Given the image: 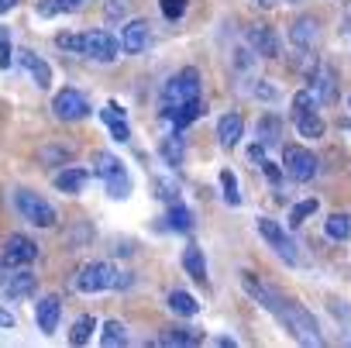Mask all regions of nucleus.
<instances>
[{
	"mask_svg": "<svg viewBox=\"0 0 351 348\" xmlns=\"http://www.w3.org/2000/svg\"><path fill=\"white\" fill-rule=\"evenodd\" d=\"M269 314H276V321H279V324H282L300 345H324L320 327H317L313 314H310L303 303L286 300V297H276V303L269 307Z\"/></svg>",
	"mask_w": 351,
	"mask_h": 348,
	"instance_id": "nucleus-1",
	"label": "nucleus"
},
{
	"mask_svg": "<svg viewBox=\"0 0 351 348\" xmlns=\"http://www.w3.org/2000/svg\"><path fill=\"white\" fill-rule=\"evenodd\" d=\"M190 100H200V73L197 69H183V73H176L162 93V114L172 117L176 111H180L183 104Z\"/></svg>",
	"mask_w": 351,
	"mask_h": 348,
	"instance_id": "nucleus-2",
	"label": "nucleus"
},
{
	"mask_svg": "<svg viewBox=\"0 0 351 348\" xmlns=\"http://www.w3.org/2000/svg\"><path fill=\"white\" fill-rule=\"evenodd\" d=\"M14 204H18L21 218H25L28 224H35V228H56V221H59L56 207H52L45 197H38L35 190H18V194H14Z\"/></svg>",
	"mask_w": 351,
	"mask_h": 348,
	"instance_id": "nucleus-3",
	"label": "nucleus"
},
{
	"mask_svg": "<svg viewBox=\"0 0 351 348\" xmlns=\"http://www.w3.org/2000/svg\"><path fill=\"white\" fill-rule=\"evenodd\" d=\"M317 155L303 145H286L282 148V172L293 180V183H310L317 176Z\"/></svg>",
	"mask_w": 351,
	"mask_h": 348,
	"instance_id": "nucleus-4",
	"label": "nucleus"
},
{
	"mask_svg": "<svg viewBox=\"0 0 351 348\" xmlns=\"http://www.w3.org/2000/svg\"><path fill=\"white\" fill-rule=\"evenodd\" d=\"M110 286H117V269L110 262H86L76 276L80 293H100V290H110Z\"/></svg>",
	"mask_w": 351,
	"mask_h": 348,
	"instance_id": "nucleus-5",
	"label": "nucleus"
},
{
	"mask_svg": "<svg viewBox=\"0 0 351 348\" xmlns=\"http://www.w3.org/2000/svg\"><path fill=\"white\" fill-rule=\"evenodd\" d=\"M255 224H258V235H262V238H265V242L276 248V255H282L289 266H296V262H300V255H296V245H293V238L286 235V228H282L279 221H272V218H258Z\"/></svg>",
	"mask_w": 351,
	"mask_h": 348,
	"instance_id": "nucleus-6",
	"label": "nucleus"
},
{
	"mask_svg": "<svg viewBox=\"0 0 351 348\" xmlns=\"http://www.w3.org/2000/svg\"><path fill=\"white\" fill-rule=\"evenodd\" d=\"M52 111H56V117H59V121H83V117L90 114V100H86L80 90L66 86V90H59V93H56Z\"/></svg>",
	"mask_w": 351,
	"mask_h": 348,
	"instance_id": "nucleus-7",
	"label": "nucleus"
},
{
	"mask_svg": "<svg viewBox=\"0 0 351 348\" xmlns=\"http://www.w3.org/2000/svg\"><path fill=\"white\" fill-rule=\"evenodd\" d=\"M121 52V42L110 32H86L83 35V56L97 59V62H114Z\"/></svg>",
	"mask_w": 351,
	"mask_h": 348,
	"instance_id": "nucleus-8",
	"label": "nucleus"
},
{
	"mask_svg": "<svg viewBox=\"0 0 351 348\" xmlns=\"http://www.w3.org/2000/svg\"><path fill=\"white\" fill-rule=\"evenodd\" d=\"M0 293L11 297V300H21V297H32L35 293V276L28 269H0Z\"/></svg>",
	"mask_w": 351,
	"mask_h": 348,
	"instance_id": "nucleus-9",
	"label": "nucleus"
},
{
	"mask_svg": "<svg viewBox=\"0 0 351 348\" xmlns=\"http://www.w3.org/2000/svg\"><path fill=\"white\" fill-rule=\"evenodd\" d=\"M38 259V245L28 235H11L4 242V266H32Z\"/></svg>",
	"mask_w": 351,
	"mask_h": 348,
	"instance_id": "nucleus-10",
	"label": "nucleus"
},
{
	"mask_svg": "<svg viewBox=\"0 0 351 348\" xmlns=\"http://www.w3.org/2000/svg\"><path fill=\"white\" fill-rule=\"evenodd\" d=\"M59 314H62V300H59L56 293L42 297V300L35 303V321H38V331H42V334H56V327H59Z\"/></svg>",
	"mask_w": 351,
	"mask_h": 348,
	"instance_id": "nucleus-11",
	"label": "nucleus"
},
{
	"mask_svg": "<svg viewBox=\"0 0 351 348\" xmlns=\"http://www.w3.org/2000/svg\"><path fill=\"white\" fill-rule=\"evenodd\" d=\"M248 45H252V52L262 56V59H276V56H279V35H276L269 25L252 28V32H248Z\"/></svg>",
	"mask_w": 351,
	"mask_h": 348,
	"instance_id": "nucleus-12",
	"label": "nucleus"
},
{
	"mask_svg": "<svg viewBox=\"0 0 351 348\" xmlns=\"http://www.w3.org/2000/svg\"><path fill=\"white\" fill-rule=\"evenodd\" d=\"M121 49L128 52V56H138V52H145L148 49V21H128L124 25V32H121Z\"/></svg>",
	"mask_w": 351,
	"mask_h": 348,
	"instance_id": "nucleus-13",
	"label": "nucleus"
},
{
	"mask_svg": "<svg viewBox=\"0 0 351 348\" xmlns=\"http://www.w3.org/2000/svg\"><path fill=\"white\" fill-rule=\"evenodd\" d=\"M52 183H56L59 194H80L90 183V172L80 169V165H66V169H59L56 176H52Z\"/></svg>",
	"mask_w": 351,
	"mask_h": 348,
	"instance_id": "nucleus-14",
	"label": "nucleus"
},
{
	"mask_svg": "<svg viewBox=\"0 0 351 348\" xmlns=\"http://www.w3.org/2000/svg\"><path fill=\"white\" fill-rule=\"evenodd\" d=\"M320 38V25H317V18H296L293 21V28H289V42L296 45V49H313V42Z\"/></svg>",
	"mask_w": 351,
	"mask_h": 348,
	"instance_id": "nucleus-15",
	"label": "nucleus"
},
{
	"mask_svg": "<svg viewBox=\"0 0 351 348\" xmlns=\"http://www.w3.org/2000/svg\"><path fill=\"white\" fill-rule=\"evenodd\" d=\"M241 135H245L241 114H224V117L217 121V141H221V148H234V145L241 141Z\"/></svg>",
	"mask_w": 351,
	"mask_h": 348,
	"instance_id": "nucleus-16",
	"label": "nucleus"
},
{
	"mask_svg": "<svg viewBox=\"0 0 351 348\" xmlns=\"http://www.w3.org/2000/svg\"><path fill=\"white\" fill-rule=\"evenodd\" d=\"M241 286H245V290H248V297H252V300H258L265 310H269V307L276 303V297H279L272 286H265L262 279H255V272H241Z\"/></svg>",
	"mask_w": 351,
	"mask_h": 348,
	"instance_id": "nucleus-17",
	"label": "nucleus"
},
{
	"mask_svg": "<svg viewBox=\"0 0 351 348\" xmlns=\"http://www.w3.org/2000/svg\"><path fill=\"white\" fill-rule=\"evenodd\" d=\"M21 62H25V69L32 73V80H35L38 90H49V86H52V69H49L45 59H38V56H32V52H21Z\"/></svg>",
	"mask_w": 351,
	"mask_h": 348,
	"instance_id": "nucleus-18",
	"label": "nucleus"
},
{
	"mask_svg": "<svg viewBox=\"0 0 351 348\" xmlns=\"http://www.w3.org/2000/svg\"><path fill=\"white\" fill-rule=\"evenodd\" d=\"M310 83H313L310 90L317 93V100H320V104H330V100L337 97V86H334V69H327V66H324L320 73L313 69V76H310Z\"/></svg>",
	"mask_w": 351,
	"mask_h": 348,
	"instance_id": "nucleus-19",
	"label": "nucleus"
},
{
	"mask_svg": "<svg viewBox=\"0 0 351 348\" xmlns=\"http://www.w3.org/2000/svg\"><path fill=\"white\" fill-rule=\"evenodd\" d=\"M169 310L180 314V317H197V314H200V303H197V297L186 293V290H172V293H169Z\"/></svg>",
	"mask_w": 351,
	"mask_h": 348,
	"instance_id": "nucleus-20",
	"label": "nucleus"
},
{
	"mask_svg": "<svg viewBox=\"0 0 351 348\" xmlns=\"http://www.w3.org/2000/svg\"><path fill=\"white\" fill-rule=\"evenodd\" d=\"M100 117H104V124L110 128V135H114L117 141H128V138H131V128H128L124 114L117 111V104H107V107L100 111Z\"/></svg>",
	"mask_w": 351,
	"mask_h": 348,
	"instance_id": "nucleus-21",
	"label": "nucleus"
},
{
	"mask_svg": "<svg viewBox=\"0 0 351 348\" xmlns=\"http://www.w3.org/2000/svg\"><path fill=\"white\" fill-rule=\"evenodd\" d=\"M293 121H296V131H300L303 138H324V117H320L317 111H303V114H296Z\"/></svg>",
	"mask_w": 351,
	"mask_h": 348,
	"instance_id": "nucleus-22",
	"label": "nucleus"
},
{
	"mask_svg": "<svg viewBox=\"0 0 351 348\" xmlns=\"http://www.w3.org/2000/svg\"><path fill=\"white\" fill-rule=\"evenodd\" d=\"M183 269H186L197 283H207V259H204V252H200L197 245H190V248L183 252Z\"/></svg>",
	"mask_w": 351,
	"mask_h": 348,
	"instance_id": "nucleus-23",
	"label": "nucleus"
},
{
	"mask_svg": "<svg viewBox=\"0 0 351 348\" xmlns=\"http://www.w3.org/2000/svg\"><path fill=\"white\" fill-rule=\"evenodd\" d=\"M104 183H107V194H110L114 200H124V197L131 194V176L124 172V165H117L110 176H104Z\"/></svg>",
	"mask_w": 351,
	"mask_h": 348,
	"instance_id": "nucleus-24",
	"label": "nucleus"
},
{
	"mask_svg": "<svg viewBox=\"0 0 351 348\" xmlns=\"http://www.w3.org/2000/svg\"><path fill=\"white\" fill-rule=\"evenodd\" d=\"M255 135H258V141H262V145H276V141L282 138V121H279L276 114H265V117L258 121Z\"/></svg>",
	"mask_w": 351,
	"mask_h": 348,
	"instance_id": "nucleus-25",
	"label": "nucleus"
},
{
	"mask_svg": "<svg viewBox=\"0 0 351 348\" xmlns=\"http://www.w3.org/2000/svg\"><path fill=\"white\" fill-rule=\"evenodd\" d=\"M324 231H327V238H334V242H348V238H351V214H330V218L324 221Z\"/></svg>",
	"mask_w": 351,
	"mask_h": 348,
	"instance_id": "nucleus-26",
	"label": "nucleus"
},
{
	"mask_svg": "<svg viewBox=\"0 0 351 348\" xmlns=\"http://www.w3.org/2000/svg\"><path fill=\"white\" fill-rule=\"evenodd\" d=\"M100 345H104V348H121V345H128V327H124L121 321H107V324H104V334H100Z\"/></svg>",
	"mask_w": 351,
	"mask_h": 348,
	"instance_id": "nucleus-27",
	"label": "nucleus"
},
{
	"mask_svg": "<svg viewBox=\"0 0 351 348\" xmlns=\"http://www.w3.org/2000/svg\"><path fill=\"white\" fill-rule=\"evenodd\" d=\"M169 228H176V231H193V214L183 207V200L169 204Z\"/></svg>",
	"mask_w": 351,
	"mask_h": 348,
	"instance_id": "nucleus-28",
	"label": "nucleus"
},
{
	"mask_svg": "<svg viewBox=\"0 0 351 348\" xmlns=\"http://www.w3.org/2000/svg\"><path fill=\"white\" fill-rule=\"evenodd\" d=\"M93 331H97V321H93L90 314H83V317H76V324H73V331H69V341H73V345H86V341L93 338Z\"/></svg>",
	"mask_w": 351,
	"mask_h": 348,
	"instance_id": "nucleus-29",
	"label": "nucleus"
},
{
	"mask_svg": "<svg viewBox=\"0 0 351 348\" xmlns=\"http://www.w3.org/2000/svg\"><path fill=\"white\" fill-rule=\"evenodd\" d=\"M200 111H204V100H190V104H183L180 111H176L169 121H172L176 128H186V124H193V121L200 117Z\"/></svg>",
	"mask_w": 351,
	"mask_h": 348,
	"instance_id": "nucleus-30",
	"label": "nucleus"
},
{
	"mask_svg": "<svg viewBox=\"0 0 351 348\" xmlns=\"http://www.w3.org/2000/svg\"><path fill=\"white\" fill-rule=\"evenodd\" d=\"M317 207H320V200L317 197H306V200H300L293 211H289V228H300L310 214H317Z\"/></svg>",
	"mask_w": 351,
	"mask_h": 348,
	"instance_id": "nucleus-31",
	"label": "nucleus"
},
{
	"mask_svg": "<svg viewBox=\"0 0 351 348\" xmlns=\"http://www.w3.org/2000/svg\"><path fill=\"white\" fill-rule=\"evenodd\" d=\"M221 190H224V200L231 207H241V194H238V180L231 169H221Z\"/></svg>",
	"mask_w": 351,
	"mask_h": 348,
	"instance_id": "nucleus-32",
	"label": "nucleus"
},
{
	"mask_svg": "<svg viewBox=\"0 0 351 348\" xmlns=\"http://www.w3.org/2000/svg\"><path fill=\"white\" fill-rule=\"evenodd\" d=\"M73 145H49V148H42L38 152V159L45 162V165H56V162H66V159H73Z\"/></svg>",
	"mask_w": 351,
	"mask_h": 348,
	"instance_id": "nucleus-33",
	"label": "nucleus"
},
{
	"mask_svg": "<svg viewBox=\"0 0 351 348\" xmlns=\"http://www.w3.org/2000/svg\"><path fill=\"white\" fill-rule=\"evenodd\" d=\"M183 155H186L183 138H165V141H162V159H165L169 165H180V162H183Z\"/></svg>",
	"mask_w": 351,
	"mask_h": 348,
	"instance_id": "nucleus-34",
	"label": "nucleus"
},
{
	"mask_svg": "<svg viewBox=\"0 0 351 348\" xmlns=\"http://www.w3.org/2000/svg\"><path fill=\"white\" fill-rule=\"evenodd\" d=\"M317 104H320V100H317V93L306 86V90H300V93L293 97V111H289V114L296 117V114H303V111H313Z\"/></svg>",
	"mask_w": 351,
	"mask_h": 348,
	"instance_id": "nucleus-35",
	"label": "nucleus"
},
{
	"mask_svg": "<svg viewBox=\"0 0 351 348\" xmlns=\"http://www.w3.org/2000/svg\"><path fill=\"white\" fill-rule=\"evenodd\" d=\"M197 341H200V334H193L190 327H183V331H169V334L158 338V345H197Z\"/></svg>",
	"mask_w": 351,
	"mask_h": 348,
	"instance_id": "nucleus-36",
	"label": "nucleus"
},
{
	"mask_svg": "<svg viewBox=\"0 0 351 348\" xmlns=\"http://www.w3.org/2000/svg\"><path fill=\"white\" fill-rule=\"evenodd\" d=\"M117 165H121V162H117L110 152H100V155L93 159V176H100V180H104V176H110V172H114Z\"/></svg>",
	"mask_w": 351,
	"mask_h": 348,
	"instance_id": "nucleus-37",
	"label": "nucleus"
},
{
	"mask_svg": "<svg viewBox=\"0 0 351 348\" xmlns=\"http://www.w3.org/2000/svg\"><path fill=\"white\" fill-rule=\"evenodd\" d=\"M11 59H14L11 32H8V28H0V69H11Z\"/></svg>",
	"mask_w": 351,
	"mask_h": 348,
	"instance_id": "nucleus-38",
	"label": "nucleus"
},
{
	"mask_svg": "<svg viewBox=\"0 0 351 348\" xmlns=\"http://www.w3.org/2000/svg\"><path fill=\"white\" fill-rule=\"evenodd\" d=\"M158 8H162V14L169 21H180L186 14V0H158Z\"/></svg>",
	"mask_w": 351,
	"mask_h": 348,
	"instance_id": "nucleus-39",
	"label": "nucleus"
},
{
	"mask_svg": "<svg viewBox=\"0 0 351 348\" xmlns=\"http://www.w3.org/2000/svg\"><path fill=\"white\" fill-rule=\"evenodd\" d=\"M56 45H59L62 52L83 56V35H56Z\"/></svg>",
	"mask_w": 351,
	"mask_h": 348,
	"instance_id": "nucleus-40",
	"label": "nucleus"
},
{
	"mask_svg": "<svg viewBox=\"0 0 351 348\" xmlns=\"http://www.w3.org/2000/svg\"><path fill=\"white\" fill-rule=\"evenodd\" d=\"M104 14H107V21H124L128 18V0H107V8H104Z\"/></svg>",
	"mask_w": 351,
	"mask_h": 348,
	"instance_id": "nucleus-41",
	"label": "nucleus"
},
{
	"mask_svg": "<svg viewBox=\"0 0 351 348\" xmlns=\"http://www.w3.org/2000/svg\"><path fill=\"white\" fill-rule=\"evenodd\" d=\"M262 169H265V180H269L272 187H279V180H282V169H279L276 162H269V159H262Z\"/></svg>",
	"mask_w": 351,
	"mask_h": 348,
	"instance_id": "nucleus-42",
	"label": "nucleus"
},
{
	"mask_svg": "<svg viewBox=\"0 0 351 348\" xmlns=\"http://www.w3.org/2000/svg\"><path fill=\"white\" fill-rule=\"evenodd\" d=\"M252 93H255V97H262V100H276V97H279V93H276V86H269L265 80H258V86H255Z\"/></svg>",
	"mask_w": 351,
	"mask_h": 348,
	"instance_id": "nucleus-43",
	"label": "nucleus"
},
{
	"mask_svg": "<svg viewBox=\"0 0 351 348\" xmlns=\"http://www.w3.org/2000/svg\"><path fill=\"white\" fill-rule=\"evenodd\" d=\"M59 11H83L86 8V0H56Z\"/></svg>",
	"mask_w": 351,
	"mask_h": 348,
	"instance_id": "nucleus-44",
	"label": "nucleus"
},
{
	"mask_svg": "<svg viewBox=\"0 0 351 348\" xmlns=\"http://www.w3.org/2000/svg\"><path fill=\"white\" fill-rule=\"evenodd\" d=\"M248 155H252V159H255V162H262V159H265V145H262V141H255V145H252V152H248Z\"/></svg>",
	"mask_w": 351,
	"mask_h": 348,
	"instance_id": "nucleus-45",
	"label": "nucleus"
},
{
	"mask_svg": "<svg viewBox=\"0 0 351 348\" xmlns=\"http://www.w3.org/2000/svg\"><path fill=\"white\" fill-rule=\"evenodd\" d=\"M0 327H14V314H8L4 307H0Z\"/></svg>",
	"mask_w": 351,
	"mask_h": 348,
	"instance_id": "nucleus-46",
	"label": "nucleus"
},
{
	"mask_svg": "<svg viewBox=\"0 0 351 348\" xmlns=\"http://www.w3.org/2000/svg\"><path fill=\"white\" fill-rule=\"evenodd\" d=\"M18 8V0H0V14H8V11H14Z\"/></svg>",
	"mask_w": 351,
	"mask_h": 348,
	"instance_id": "nucleus-47",
	"label": "nucleus"
},
{
	"mask_svg": "<svg viewBox=\"0 0 351 348\" xmlns=\"http://www.w3.org/2000/svg\"><path fill=\"white\" fill-rule=\"evenodd\" d=\"M255 4H258V8H272V4H276V0H255Z\"/></svg>",
	"mask_w": 351,
	"mask_h": 348,
	"instance_id": "nucleus-48",
	"label": "nucleus"
},
{
	"mask_svg": "<svg viewBox=\"0 0 351 348\" xmlns=\"http://www.w3.org/2000/svg\"><path fill=\"white\" fill-rule=\"evenodd\" d=\"M348 32H351V8H348Z\"/></svg>",
	"mask_w": 351,
	"mask_h": 348,
	"instance_id": "nucleus-49",
	"label": "nucleus"
},
{
	"mask_svg": "<svg viewBox=\"0 0 351 348\" xmlns=\"http://www.w3.org/2000/svg\"><path fill=\"white\" fill-rule=\"evenodd\" d=\"M286 4H300V0H286Z\"/></svg>",
	"mask_w": 351,
	"mask_h": 348,
	"instance_id": "nucleus-50",
	"label": "nucleus"
},
{
	"mask_svg": "<svg viewBox=\"0 0 351 348\" xmlns=\"http://www.w3.org/2000/svg\"><path fill=\"white\" fill-rule=\"evenodd\" d=\"M348 107H351V100H348Z\"/></svg>",
	"mask_w": 351,
	"mask_h": 348,
	"instance_id": "nucleus-51",
	"label": "nucleus"
}]
</instances>
